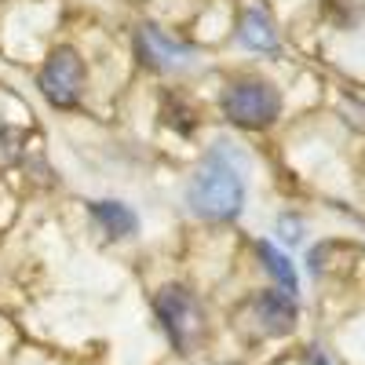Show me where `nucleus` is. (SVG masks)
<instances>
[{
  "label": "nucleus",
  "mask_w": 365,
  "mask_h": 365,
  "mask_svg": "<svg viewBox=\"0 0 365 365\" xmlns=\"http://www.w3.org/2000/svg\"><path fill=\"white\" fill-rule=\"evenodd\" d=\"M187 201L201 220H234L241 212V201H245V187L220 154H212L205 168L194 175Z\"/></svg>",
  "instance_id": "f257e3e1"
},
{
  "label": "nucleus",
  "mask_w": 365,
  "mask_h": 365,
  "mask_svg": "<svg viewBox=\"0 0 365 365\" xmlns=\"http://www.w3.org/2000/svg\"><path fill=\"white\" fill-rule=\"evenodd\" d=\"M158 318L165 322V332L172 336V344L179 351H197V344L205 340V314L197 307V299L182 289V285H165L154 299Z\"/></svg>",
  "instance_id": "f03ea898"
},
{
  "label": "nucleus",
  "mask_w": 365,
  "mask_h": 365,
  "mask_svg": "<svg viewBox=\"0 0 365 365\" xmlns=\"http://www.w3.org/2000/svg\"><path fill=\"white\" fill-rule=\"evenodd\" d=\"M282 110L278 88L267 81H237L223 91V113L241 128H267Z\"/></svg>",
  "instance_id": "7ed1b4c3"
},
{
  "label": "nucleus",
  "mask_w": 365,
  "mask_h": 365,
  "mask_svg": "<svg viewBox=\"0 0 365 365\" xmlns=\"http://www.w3.org/2000/svg\"><path fill=\"white\" fill-rule=\"evenodd\" d=\"M84 88V63L73 48H55L41 70V91L51 106H73Z\"/></svg>",
  "instance_id": "20e7f679"
},
{
  "label": "nucleus",
  "mask_w": 365,
  "mask_h": 365,
  "mask_svg": "<svg viewBox=\"0 0 365 365\" xmlns=\"http://www.w3.org/2000/svg\"><path fill=\"white\" fill-rule=\"evenodd\" d=\"M252 311H256L267 336H285V332H292V325H296V303L285 292H274V289L259 292L252 299Z\"/></svg>",
  "instance_id": "39448f33"
},
{
  "label": "nucleus",
  "mask_w": 365,
  "mask_h": 365,
  "mask_svg": "<svg viewBox=\"0 0 365 365\" xmlns=\"http://www.w3.org/2000/svg\"><path fill=\"white\" fill-rule=\"evenodd\" d=\"M139 51L146 58V66H154V70H172L179 63H187V55H190L187 48L165 41L158 29H143V34H139Z\"/></svg>",
  "instance_id": "423d86ee"
},
{
  "label": "nucleus",
  "mask_w": 365,
  "mask_h": 365,
  "mask_svg": "<svg viewBox=\"0 0 365 365\" xmlns=\"http://www.w3.org/2000/svg\"><path fill=\"white\" fill-rule=\"evenodd\" d=\"M91 216L103 223V230L110 237H132L139 230L135 212L128 205H120V201H96V205H91Z\"/></svg>",
  "instance_id": "0eeeda50"
},
{
  "label": "nucleus",
  "mask_w": 365,
  "mask_h": 365,
  "mask_svg": "<svg viewBox=\"0 0 365 365\" xmlns=\"http://www.w3.org/2000/svg\"><path fill=\"white\" fill-rule=\"evenodd\" d=\"M241 41H245L249 48H256V51L278 48V34H274V26L263 11H249L245 19H241Z\"/></svg>",
  "instance_id": "6e6552de"
},
{
  "label": "nucleus",
  "mask_w": 365,
  "mask_h": 365,
  "mask_svg": "<svg viewBox=\"0 0 365 365\" xmlns=\"http://www.w3.org/2000/svg\"><path fill=\"white\" fill-rule=\"evenodd\" d=\"M259 256H263L267 270L274 274V282L282 285V292H285V296H296V292H299V282H296V270H292L289 256H282L274 245H267V241H259Z\"/></svg>",
  "instance_id": "1a4fd4ad"
},
{
  "label": "nucleus",
  "mask_w": 365,
  "mask_h": 365,
  "mask_svg": "<svg viewBox=\"0 0 365 365\" xmlns=\"http://www.w3.org/2000/svg\"><path fill=\"white\" fill-rule=\"evenodd\" d=\"M282 237H285V241H299V223L285 216V220H282Z\"/></svg>",
  "instance_id": "9d476101"
}]
</instances>
